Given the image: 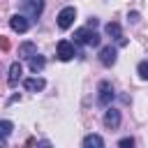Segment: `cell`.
Instances as JSON below:
<instances>
[{
    "mask_svg": "<svg viewBox=\"0 0 148 148\" xmlns=\"http://www.w3.org/2000/svg\"><path fill=\"white\" fill-rule=\"evenodd\" d=\"M9 28H12V30H16V32H28L30 21H28L23 14H14V16L9 18Z\"/></svg>",
    "mask_w": 148,
    "mask_h": 148,
    "instance_id": "cell-7",
    "label": "cell"
},
{
    "mask_svg": "<svg viewBox=\"0 0 148 148\" xmlns=\"http://www.w3.org/2000/svg\"><path fill=\"white\" fill-rule=\"evenodd\" d=\"M130 21H132V23H136V21H139V14H136V12H132V14H130Z\"/></svg>",
    "mask_w": 148,
    "mask_h": 148,
    "instance_id": "cell-19",
    "label": "cell"
},
{
    "mask_svg": "<svg viewBox=\"0 0 148 148\" xmlns=\"http://www.w3.org/2000/svg\"><path fill=\"white\" fill-rule=\"evenodd\" d=\"M97 90H99L97 102H99V104H104V106H106V104H111V99H113V86H111L109 81H102Z\"/></svg>",
    "mask_w": 148,
    "mask_h": 148,
    "instance_id": "cell-6",
    "label": "cell"
},
{
    "mask_svg": "<svg viewBox=\"0 0 148 148\" xmlns=\"http://www.w3.org/2000/svg\"><path fill=\"white\" fill-rule=\"evenodd\" d=\"M0 46H2V51H9V39L7 37H0Z\"/></svg>",
    "mask_w": 148,
    "mask_h": 148,
    "instance_id": "cell-18",
    "label": "cell"
},
{
    "mask_svg": "<svg viewBox=\"0 0 148 148\" xmlns=\"http://www.w3.org/2000/svg\"><path fill=\"white\" fill-rule=\"evenodd\" d=\"M35 53H37V46H35L32 42H23V44L18 46V56H21V58H32Z\"/></svg>",
    "mask_w": 148,
    "mask_h": 148,
    "instance_id": "cell-12",
    "label": "cell"
},
{
    "mask_svg": "<svg viewBox=\"0 0 148 148\" xmlns=\"http://www.w3.org/2000/svg\"><path fill=\"white\" fill-rule=\"evenodd\" d=\"M21 74H23V67H21V62H14V65L9 67L7 83H9V86H16V83H18V79H21Z\"/></svg>",
    "mask_w": 148,
    "mask_h": 148,
    "instance_id": "cell-11",
    "label": "cell"
},
{
    "mask_svg": "<svg viewBox=\"0 0 148 148\" xmlns=\"http://www.w3.org/2000/svg\"><path fill=\"white\" fill-rule=\"evenodd\" d=\"M118 146H120V148H132V146H134V139H132V136L120 139V141H118Z\"/></svg>",
    "mask_w": 148,
    "mask_h": 148,
    "instance_id": "cell-17",
    "label": "cell"
},
{
    "mask_svg": "<svg viewBox=\"0 0 148 148\" xmlns=\"http://www.w3.org/2000/svg\"><path fill=\"white\" fill-rule=\"evenodd\" d=\"M23 88L30 90V92H39V90L46 88V81H44L42 76H32V79H25V81H23Z\"/></svg>",
    "mask_w": 148,
    "mask_h": 148,
    "instance_id": "cell-8",
    "label": "cell"
},
{
    "mask_svg": "<svg viewBox=\"0 0 148 148\" xmlns=\"http://www.w3.org/2000/svg\"><path fill=\"white\" fill-rule=\"evenodd\" d=\"M104 125H106L109 130H116V127L120 125V111H118V109H106V113H104Z\"/></svg>",
    "mask_w": 148,
    "mask_h": 148,
    "instance_id": "cell-9",
    "label": "cell"
},
{
    "mask_svg": "<svg viewBox=\"0 0 148 148\" xmlns=\"http://www.w3.org/2000/svg\"><path fill=\"white\" fill-rule=\"evenodd\" d=\"M136 74H139L141 79H148V60H141V62L136 65Z\"/></svg>",
    "mask_w": 148,
    "mask_h": 148,
    "instance_id": "cell-15",
    "label": "cell"
},
{
    "mask_svg": "<svg viewBox=\"0 0 148 148\" xmlns=\"http://www.w3.org/2000/svg\"><path fill=\"white\" fill-rule=\"evenodd\" d=\"M74 42L76 44H83V46H97L99 44V35L88 25V28H79L74 32Z\"/></svg>",
    "mask_w": 148,
    "mask_h": 148,
    "instance_id": "cell-1",
    "label": "cell"
},
{
    "mask_svg": "<svg viewBox=\"0 0 148 148\" xmlns=\"http://www.w3.org/2000/svg\"><path fill=\"white\" fill-rule=\"evenodd\" d=\"M104 32H106L109 37H118V39L123 37V30H120V25H118L116 21H111V23H106V25H104Z\"/></svg>",
    "mask_w": 148,
    "mask_h": 148,
    "instance_id": "cell-14",
    "label": "cell"
},
{
    "mask_svg": "<svg viewBox=\"0 0 148 148\" xmlns=\"http://www.w3.org/2000/svg\"><path fill=\"white\" fill-rule=\"evenodd\" d=\"M74 56H76L74 44H72V42H67V39H60V42H58V58H60L62 62H67V60H72Z\"/></svg>",
    "mask_w": 148,
    "mask_h": 148,
    "instance_id": "cell-4",
    "label": "cell"
},
{
    "mask_svg": "<svg viewBox=\"0 0 148 148\" xmlns=\"http://www.w3.org/2000/svg\"><path fill=\"white\" fill-rule=\"evenodd\" d=\"M21 5H23V12L30 18H39L42 12H44V0H21Z\"/></svg>",
    "mask_w": 148,
    "mask_h": 148,
    "instance_id": "cell-3",
    "label": "cell"
},
{
    "mask_svg": "<svg viewBox=\"0 0 148 148\" xmlns=\"http://www.w3.org/2000/svg\"><path fill=\"white\" fill-rule=\"evenodd\" d=\"M28 60H30V69H32L35 74H37V72H42V69H44V65H46L44 56H37V53H35L32 58H28Z\"/></svg>",
    "mask_w": 148,
    "mask_h": 148,
    "instance_id": "cell-13",
    "label": "cell"
},
{
    "mask_svg": "<svg viewBox=\"0 0 148 148\" xmlns=\"http://www.w3.org/2000/svg\"><path fill=\"white\" fill-rule=\"evenodd\" d=\"M74 18H76V9H74V7H62V9L58 12V28H62V30L72 28Z\"/></svg>",
    "mask_w": 148,
    "mask_h": 148,
    "instance_id": "cell-2",
    "label": "cell"
},
{
    "mask_svg": "<svg viewBox=\"0 0 148 148\" xmlns=\"http://www.w3.org/2000/svg\"><path fill=\"white\" fill-rule=\"evenodd\" d=\"M116 60H118V51H116V46H104V49L99 51V62H102L104 67L116 65Z\"/></svg>",
    "mask_w": 148,
    "mask_h": 148,
    "instance_id": "cell-5",
    "label": "cell"
},
{
    "mask_svg": "<svg viewBox=\"0 0 148 148\" xmlns=\"http://www.w3.org/2000/svg\"><path fill=\"white\" fill-rule=\"evenodd\" d=\"M0 127H2V139H7V136L12 134V123H9V120H2Z\"/></svg>",
    "mask_w": 148,
    "mask_h": 148,
    "instance_id": "cell-16",
    "label": "cell"
},
{
    "mask_svg": "<svg viewBox=\"0 0 148 148\" xmlns=\"http://www.w3.org/2000/svg\"><path fill=\"white\" fill-rule=\"evenodd\" d=\"M83 148H104V139L99 136V134H88V136H83Z\"/></svg>",
    "mask_w": 148,
    "mask_h": 148,
    "instance_id": "cell-10",
    "label": "cell"
}]
</instances>
